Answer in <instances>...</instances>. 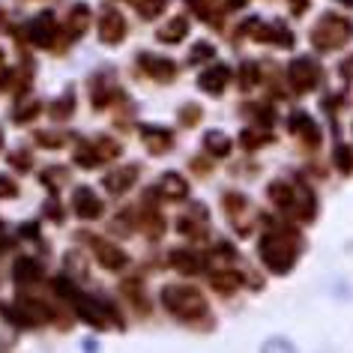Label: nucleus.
<instances>
[{
	"label": "nucleus",
	"mask_w": 353,
	"mask_h": 353,
	"mask_svg": "<svg viewBox=\"0 0 353 353\" xmlns=\"http://www.w3.org/2000/svg\"><path fill=\"white\" fill-rule=\"evenodd\" d=\"M162 296H165V305L171 308L174 314H180V317L204 314V299H201L195 290H186V288H168Z\"/></svg>",
	"instance_id": "obj_1"
},
{
	"label": "nucleus",
	"mask_w": 353,
	"mask_h": 353,
	"mask_svg": "<svg viewBox=\"0 0 353 353\" xmlns=\"http://www.w3.org/2000/svg\"><path fill=\"white\" fill-rule=\"evenodd\" d=\"M75 204H78L75 210H78V213H81L84 219H87V216H99V213H102V207H99V201H96V195H90L87 189H78Z\"/></svg>",
	"instance_id": "obj_2"
},
{
	"label": "nucleus",
	"mask_w": 353,
	"mask_h": 353,
	"mask_svg": "<svg viewBox=\"0 0 353 353\" xmlns=\"http://www.w3.org/2000/svg\"><path fill=\"white\" fill-rule=\"evenodd\" d=\"M261 353H296V347L288 339H267L263 341Z\"/></svg>",
	"instance_id": "obj_3"
},
{
	"label": "nucleus",
	"mask_w": 353,
	"mask_h": 353,
	"mask_svg": "<svg viewBox=\"0 0 353 353\" xmlns=\"http://www.w3.org/2000/svg\"><path fill=\"white\" fill-rule=\"evenodd\" d=\"M111 30H114V39H120V33H123V19L120 15H108V19H105V39L111 42Z\"/></svg>",
	"instance_id": "obj_4"
},
{
	"label": "nucleus",
	"mask_w": 353,
	"mask_h": 353,
	"mask_svg": "<svg viewBox=\"0 0 353 353\" xmlns=\"http://www.w3.org/2000/svg\"><path fill=\"white\" fill-rule=\"evenodd\" d=\"M33 276H37V263H30V261H19V263H15V279L28 281Z\"/></svg>",
	"instance_id": "obj_5"
},
{
	"label": "nucleus",
	"mask_w": 353,
	"mask_h": 353,
	"mask_svg": "<svg viewBox=\"0 0 353 353\" xmlns=\"http://www.w3.org/2000/svg\"><path fill=\"white\" fill-rule=\"evenodd\" d=\"M162 186H165V192H171V195H183V192H186V186L180 183V176H174V174H168V176H165Z\"/></svg>",
	"instance_id": "obj_6"
},
{
	"label": "nucleus",
	"mask_w": 353,
	"mask_h": 353,
	"mask_svg": "<svg viewBox=\"0 0 353 353\" xmlns=\"http://www.w3.org/2000/svg\"><path fill=\"white\" fill-rule=\"evenodd\" d=\"M0 195H15V186L6 180V176H0Z\"/></svg>",
	"instance_id": "obj_7"
}]
</instances>
